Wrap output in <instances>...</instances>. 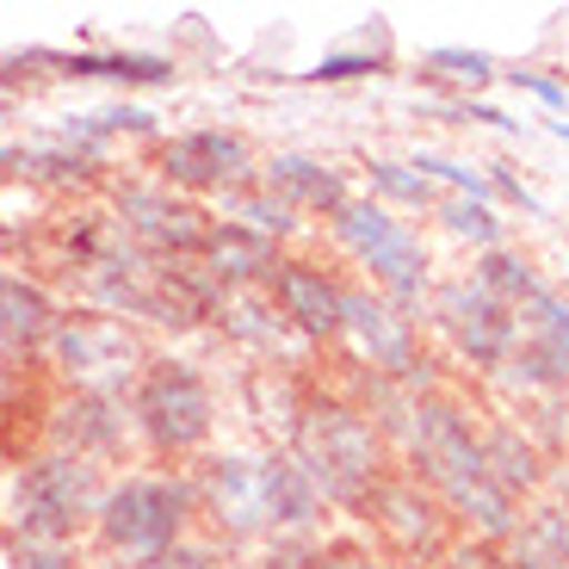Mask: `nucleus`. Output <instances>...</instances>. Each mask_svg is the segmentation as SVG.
Instances as JSON below:
<instances>
[{
	"label": "nucleus",
	"mask_w": 569,
	"mask_h": 569,
	"mask_svg": "<svg viewBox=\"0 0 569 569\" xmlns=\"http://www.w3.org/2000/svg\"><path fill=\"white\" fill-rule=\"evenodd\" d=\"M378 397L397 409L385 427L397 433L415 483L433 501H446L465 527H477L483 545H508L513 527H520V501L501 496V483L489 477L483 433L465 421V409H458L452 397H421V390H409V397L378 390Z\"/></svg>",
	"instance_id": "obj_1"
},
{
	"label": "nucleus",
	"mask_w": 569,
	"mask_h": 569,
	"mask_svg": "<svg viewBox=\"0 0 569 569\" xmlns=\"http://www.w3.org/2000/svg\"><path fill=\"white\" fill-rule=\"evenodd\" d=\"M470 279L513 316V353L501 366V378L513 390L569 385V298H557L551 284L539 279V267L527 254H513V248L483 254Z\"/></svg>",
	"instance_id": "obj_2"
},
{
	"label": "nucleus",
	"mask_w": 569,
	"mask_h": 569,
	"mask_svg": "<svg viewBox=\"0 0 569 569\" xmlns=\"http://www.w3.org/2000/svg\"><path fill=\"white\" fill-rule=\"evenodd\" d=\"M291 458H298V470L316 483V496L347 508V513H366L371 496L390 483L385 433L341 397L303 402L298 427H291Z\"/></svg>",
	"instance_id": "obj_3"
},
{
	"label": "nucleus",
	"mask_w": 569,
	"mask_h": 569,
	"mask_svg": "<svg viewBox=\"0 0 569 569\" xmlns=\"http://www.w3.org/2000/svg\"><path fill=\"white\" fill-rule=\"evenodd\" d=\"M100 470L87 458L69 452H50V458H31L13 483V539L19 545H69L74 551V532L81 520H100Z\"/></svg>",
	"instance_id": "obj_4"
},
{
	"label": "nucleus",
	"mask_w": 569,
	"mask_h": 569,
	"mask_svg": "<svg viewBox=\"0 0 569 569\" xmlns=\"http://www.w3.org/2000/svg\"><path fill=\"white\" fill-rule=\"evenodd\" d=\"M335 236L341 248L371 272V284L397 303L402 316L421 310V298H433V279H427V248L409 236L397 211H385L378 199H353L341 217H335Z\"/></svg>",
	"instance_id": "obj_5"
},
{
	"label": "nucleus",
	"mask_w": 569,
	"mask_h": 569,
	"mask_svg": "<svg viewBox=\"0 0 569 569\" xmlns=\"http://www.w3.org/2000/svg\"><path fill=\"white\" fill-rule=\"evenodd\" d=\"M192 508H199L192 483H173V477H124L100 501V539L112 551H130V557L173 551L186 520H192Z\"/></svg>",
	"instance_id": "obj_6"
},
{
	"label": "nucleus",
	"mask_w": 569,
	"mask_h": 569,
	"mask_svg": "<svg viewBox=\"0 0 569 569\" xmlns=\"http://www.w3.org/2000/svg\"><path fill=\"white\" fill-rule=\"evenodd\" d=\"M130 409H137L142 440L156 446V452H168V458L204 446V433H211V421H217L211 385H204L199 366H186V359H149L142 378H137Z\"/></svg>",
	"instance_id": "obj_7"
},
{
	"label": "nucleus",
	"mask_w": 569,
	"mask_h": 569,
	"mask_svg": "<svg viewBox=\"0 0 569 569\" xmlns=\"http://www.w3.org/2000/svg\"><path fill=\"white\" fill-rule=\"evenodd\" d=\"M433 322L440 335L458 347V359L477 371H501L513 353V316L489 298L477 279H452V284H433Z\"/></svg>",
	"instance_id": "obj_8"
},
{
	"label": "nucleus",
	"mask_w": 569,
	"mask_h": 569,
	"mask_svg": "<svg viewBox=\"0 0 569 569\" xmlns=\"http://www.w3.org/2000/svg\"><path fill=\"white\" fill-rule=\"evenodd\" d=\"M118 223L142 254L156 260H192L204 254V236H211L199 204L173 199L168 186H124L118 192Z\"/></svg>",
	"instance_id": "obj_9"
},
{
	"label": "nucleus",
	"mask_w": 569,
	"mask_h": 569,
	"mask_svg": "<svg viewBox=\"0 0 569 569\" xmlns=\"http://www.w3.org/2000/svg\"><path fill=\"white\" fill-rule=\"evenodd\" d=\"M248 168H254V156L236 130H186L161 149L168 186H186V192H242Z\"/></svg>",
	"instance_id": "obj_10"
},
{
	"label": "nucleus",
	"mask_w": 569,
	"mask_h": 569,
	"mask_svg": "<svg viewBox=\"0 0 569 569\" xmlns=\"http://www.w3.org/2000/svg\"><path fill=\"white\" fill-rule=\"evenodd\" d=\"M272 303L303 341H341L347 335V284L328 279L310 260H279L272 272Z\"/></svg>",
	"instance_id": "obj_11"
},
{
	"label": "nucleus",
	"mask_w": 569,
	"mask_h": 569,
	"mask_svg": "<svg viewBox=\"0 0 569 569\" xmlns=\"http://www.w3.org/2000/svg\"><path fill=\"white\" fill-rule=\"evenodd\" d=\"M199 508L211 513L229 539H254V532H272L267 520V477H260V458H217L204 465V477L192 483Z\"/></svg>",
	"instance_id": "obj_12"
},
{
	"label": "nucleus",
	"mask_w": 569,
	"mask_h": 569,
	"mask_svg": "<svg viewBox=\"0 0 569 569\" xmlns=\"http://www.w3.org/2000/svg\"><path fill=\"white\" fill-rule=\"evenodd\" d=\"M347 341L359 347V359H371V371L385 378H421V353H415V316H402L390 298L371 291H347Z\"/></svg>",
	"instance_id": "obj_13"
},
{
	"label": "nucleus",
	"mask_w": 569,
	"mask_h": 569,
	"mask_svg": "<svg viewBox=\"0 0 569 569\" xmlns=\"http://www.w3.org/2000/svg\"><path fill=\"white\" fill-rule=\"evenodd\" d=\"M366 513L402 545V551L415 557V563H440V557H452V545H446V513H440V501L427 496L415 477H390V483L371 496Z\"/></svg>",
	"instance_id": "obj_14"
},
{
	"label": "nucleus",
	"mask_w": 569,
	"mask_h": 569,
	"mask_svg": "<svg viewBox=\"0 0 569 569\" xmlns=\"http://www.w3.org/2000/svg\"><path fill=\"white\" fill-rule=\"evenodd\" d=\"M272 199H284L291 211H316V217H341L353 204L347 192L341 168H328V161H310V156H272L267 161V180H260Z\"/></svg>",
	"instance_id": "obj_15"
},
{
	"label": "nucleus",
	"mask_w": 569,
	"mask_h": 569,
	"mask_svg": "<svg viewBox=\"0 0 569 569\" xmlns=\"http://www.w3.org/2000/svg\"><path fill=\"white\" fill-rule=\"evenodd\" d=\"M272 272H279V248L267 242V236H254V229L242 223H211V236H204V279L217 284V291H236V284H272Z\"/></svg>",
	"instance_id": "obj_16"
},
{
	"label": "nucleus",
	"mask_w": 569,
	"mask_h": 569,
	"mask_svg": "<svg viewBox=\"0 0 569 569\" xmlns=\"http://www.w3.org/2000/svg\"><path fill=\"white\" fill-rule=\"evenodd\" d=\"M57 303H50V291L31 279H19V272H0V347H50L57 341Z\"/></svg>",
	"instance_id": "obj_17"
},
{
	"label": "nucleus",
	"mask_w": 569,
	"mask_h": 569,
	"mask_svg": "<svg viewBox=\"0 0 569 569\" xmlns=\"http://www.w3.org/2000/svg\"><path fill=\"white\" fill-rule=\"evenodd\" d=\"M260 477H267V520H272V532L316 527L322 496H316V483L298 470V458H291V452H267V458H260Z\"/></svg>",
	"instance_id": "obj_18"
},
{
	"label": "nucleus",
	"mask_w": 569,
	"mask_h": 569,
	"mask_svg": "<svg viewBox=\"0 0 569 569\" xmlns=\"http://www.w3.org/2000/svg\"><path fill=\"white\" fill-rule=\"evenodd\" d=\"M57 359L69 371H112V366H124L130 359V335L118 322H106V316H62V328H57Z\"/></svg>",
	"instance_id": "obj_19"
},
{
	"label": "nucleus",
	"mask_w": 569,
	"mask_h": 569,
	"mask_svg": "<svg viewBox=\"0 0 569 569\" xmlns=\"http://www.w3.org/2000/svg\"><path fill=\"white\" fill-rule=\"evenodd\" d=\"M57 440L69 446V458L118 452V402L106 397V390H81V397L57 415Z\"/></svg>",
	"instance_id": "obj_20"
},
{
	"label": "nucleus",
	"mask_w": 569,
	"mask_h": 569,
	"mask_svg": "<svg viewBox=\"0 0 569 569\" xmlns=\"http://www.w3.org/2000/svg\"><path fill=\"white\" fill-rule=\"evenodd\" d=\"M508 569H569V513L532 508L508 539Z\"/></svg>",
	"instance_id": "obj_21"
},
{
	"label": "nucleus",
	"mask_w": 569,
	"mask_h": 569,
	"mask_svg": "<svg viewBox=\"0 0 569 569\" xmlns=\"http://www.w3.org/2000/svg\"><path fill=\"white\" fill-rule=\"evenodd\" d=\"M483 458H489V477L501 483V496H532V489L545 483V458H539V446L520 433V427H489L483 433Z\"/></svg>",
	"instance_id": "obj_22"
},
{
	"label": "nucleus",
	"mask_w": 569,
	"mask_h": 569,
	"mask_svg": "<svg viewBox=\"0 0 569 569\" xmlns=\"http://www.w3.org/2000/svg\"><path fill=\"white\" fill-rule=\"evenodd\" d=\"M440 223L452 229L458 242L477 248V254H496L501 236H508L501 211H496V204H483V199H446V204H440Z\"/></svg>",
	"instance_id": "obj_23"
},
{
	"label": "nucleus",
	"mask_w": 569,
	"mask_h": 569,
	"mask_svg": "<svg viewBox=\"0 0 569 569\" xmlns=\"http://www.w3.org/2000/svg\"><path fill=\"white\" fill-rule=\"evenodd\" d=\"M62 74H100V81H173L161 57H57Z\"/></svg>",
	"instance_id": "obj_24"
},
{
	"label": "nucleus",
	"mask_w": 569,
	"mask_h": 569,
	"mask_svg": "<svg viewBox=\"0 0 569 569\" xmlns=\"http://www.w3.org/2000/svg\"><path fill=\"white\" fill-rule=\"evenodd\" d=\"M236 223L254 229V236H267V242H279V236L298 229V211H291L284 199H272L267 186H248V192H236Z\"/></svg>",
	"instance_id": "obj_25"
},
{
	"label": "nucleus",
	"mask_w": 569,
	"mask_h": 569,
	"mask_svg": "<svg viewBox=\"0 0 569 569\" xmlns=\"http://www.w3.org/2000/svg\"><path fill=\"white\" fill-rule=\"evenodd\" d=\"M415 173H421L427 186L440 180V186H458V199H496V186H489V168H465V161H446V156H433V149H415V161H409Z\"/></svg>",
	"instance_id": "obj_26"
},
{
	"label": "nucleus",
	"mask_w": 569,
	"mask_h": 569,
	"mask_svg": "<svg viewBox=\"0 0 569 569\" xmlns=\"http://www.w3.org/2000/svg\"><path fill=\"white\" fill-rule=\"evenodd\" d=\"M371 192H378V204H415V211H427V204H433V186L421 180V173L409 168V161H371Z\"/></svg>",
	"instance_id": "obj_27"
},
{
	"label": "nucleus",
	"mask_w": 569,
	"mask_h": 569,
	"mask_svg": "<svg viewBox=\"0 0 569 569\" xmlns=\"http://www.w3.org/2000/svg\"><path fill=\"white\" fill-rule=\"evenodd\" d=\"M427 69L446 74V81H470V87H483L501 74V62L489 57V50H465V43H440V50H427Z\"/></svg>",
	"instance_id": "obj_28"
},
{
	"label": "nucleus",
	"mask_w": 569,
	"mask_h": 569,
	"mask_svg": "<svg viewBox=\"0 0 569 569\" xmlns=\"http://www.w3.org/2000/svg\"><path fill=\"white\" fill-rule=\"evenodd\" d=\"M156 118L142 112V106H106V112H81L69 118V142H81V149H100V137H112V130H149Z\"/></svg>",
	"instance_id": "obj_29"
},
{
	"label": "nucleus",
	"mask_w": 569,
	"mask_h": 569,
	"mask_svg": "<svg viewBox=\"0 0 569 569\" xmlns=\"http://www.w3.org/2000/svg\"><path fill=\"white\" fill-rule=\"evenodd\" d=\"M366 74H385V57H371V50H335L316 69H303V81H366Z\"/></svg>",
	"instance_id": "obj_30"
},
{
	"label": "nucleus",
	"mask_w": 569,
	"mask_h": 569,
	"mask_svg": "<svg viewBox=\"0 0 569 569\" xmlns=\"http://www.w3.org/2000/svg\"><path fill=\"white\" fill-rule=\"evenodd\" d=\"M298 569H385V563H378L366 545H322V551H310Z\"/></svg>",
	"instance_id": "obj_31"
},
{
	"label": "nucleus",
	"mask_w": 569,
	"mask_h": 569,
	"mask_svg": "<svg viewBox=\"0 0 569 569\" xmlns=\"http://www.w3.org/2000/svg\"><path fill=\"white\" fill-rule=\"evenodd\" d=\"M118 569H217V563L199 545H173V551H156V557H130V563H118Z\"/></svg>",
	"instance_id": "obj_32"
},
{
	"label": "nucleus",
	"mask_w": 569,
	"mask_h": 569,
	"mask_svg": "<svg viewBox=\"0 0 569 569\" xmlns=\"http://www.w3.org/2000/svg\"><path fill=\"white\" fill-rule=\"evenodd\" d=\"M508 81H513V87H527L532 100L551 106V112H563V106H569V87L551 81V74H539V69H508Z\"/></svg>",
	"instance_id": "obj_33"
},
{
	"label": "nucleus",
	"mask_w": 569,
	"mask_h": 569,
	"mask_svg": "<svg viewBox=\"0 0 569 569\" xmlns=\"http://www.w3.org/2000/svg\"><path fill=\"white\" fill-rule=\"evenodd\" d=\"M440 118H452V124H496V130H520V118H508V112H496V106H483V100H458V106H440Z\"/></svg>",
	"instance_id": "obj_34"
},
{
	"label": "nucleus",
	"mask_w": 569,
	"mask_h": 569,
	"mask_svg": "<svg viewBox=\"0 0 569 569\" xmlns=\"http://www.w3.org/2000/svg\"><path fill=\"white\" fill-rule=\"evenodd\" d=\"M13 569H74L69 545H19L13 539Z\"/></svg>",
	"instance_id": "obj_35"
},
{
	"label": "nucleus",
	"mask_w": 569,
	"mask_h": 569,
	"mask_svg": "<svg viewBox=\"0 0 569 569\" xmlns=\"http://www.w3.org/2000/svg\"><path fill=\"white\" fill-rule=\"evenodd\" d=\"M446 569H508V551H496V545H458L446 557Z\"/></svg>",
	"instance_id": "obj_36"
},
{
	"label": "nucleus",
	"mask_w": 569,
	"mask_h": 569,
	"mask_svg": "<svg viewBox=\"0 0 569 569\" xmlns=\"http://www.w3.org/2000/svg\"><path fill=\"white\" fill-rule=\"evenodd\" d=\"M557 496H563V501H557V508L569 513V470H563V477H557Z\"/></svg>",
	"instance_id": "obj_37"
},
{
	"label": "nucleus",
	"mask_w": 569,
	"mask_h": 569,
	"mask_svg": "<svg viewBox=\"0 0 569 569\" xmlns=\"http://www.w3.org/2000/svg\"><path fill=\"white\" fill-rule=\"evenodd\" d=\"M551 137H557V142H569V118H551Z\"/></svg>",
	"instance_id": "obj_38"
}]
</instances>
